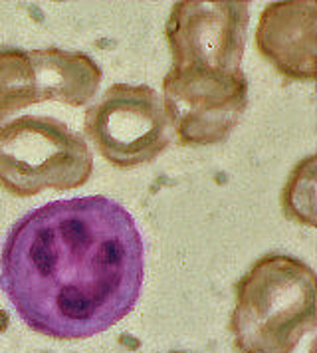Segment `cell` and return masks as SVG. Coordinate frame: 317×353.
Here are the masks:
<instances>
[{
    "label": "cell",
    "instance_id": "cell-1",
    "mask_svg": "<svg viewBox=\"0 0 317 353\" xmlns=\"http://www.w3.org/2000/svg\"><path fill=\"white\" fill-rule=\"evenodd\" d=\"M143 278L135 219L101 194L30 210L0 252V290L30 330L58 341L90 339L127 318Z\"/></svg>",
    "mask_w": 317,
    "mask_h": 353
},
{
    "label": "cell",
    "instance_id": "cell-3",
    "mask_svg": "<svg viewBox=\"0 0 317 353\" xmlns=\"http://www.w3.org/2000/svg\"><path fill=\"white\" fill-rule=\"evenodd\" d=\"M92 173V149L60 119L22 115L0 128V187L14 196L72 191Z\"/></svg>",
    "mask_w": 317,
    "mask_h": 353
},
{
    "label": "cell",
    "instance_id": "cell-11",
    "mask_svg": "<svg viewBox=\"0 0 317 353\" xmlns=\"http://www.w3.org/2000/svg\"><path fill=\"white\" fill-rule=\"evenodd\" d=\"M171 353H185V352H171Z\"/></svg>",
    "mask_w": 317,
    "mask_h": 353
},
{
    "label": "cell",
    "instance_id": "cell-6",
    "mask_svg": "<svg viewBox=\"0 0 317 353\" xmlns=\"http://www.w3.org/2000/svg\"><path fill=\"white\" fill-rule=\"evenodd\" d=\"M163 103L176 141L185 147L222 143L248 108L244 72L210 74L169 70L163 78Z\"/></svg>",
    "mask_w": 317,
    "mask_h": 353
},
{
    "label": "cell",
    "instance_id": "cell-2",
    "mask_svg": "<svg viewBox=\"0 0 317 353\" xmlns=\"http://www.w3.org/2000/svg\"><path fill=\"white\" fill-rule=\"evenodd\" d=\"M316 327V272L303 260L268 254L238 280L230 334L238 353H292Z\"/></svg>",
    "mask_w": 317,
    "mask_h": 353
},
{
    "label": "cell",
    "instance_id": "cell-4",
    "mask_svg": "<svg viewBox=\"0 0 317 353\" xmlns=\"http://www.w3.org/2000/svg\"><path fill=\"white\" fill-rule=\"evenodd\" d=\"M85 135L119 169L155 161L173 141L163 97L145 83H113L85 112Z\"/></svg>",
    "mask_w": 317,
    "mask_h": 353
},
{
    "label": "cell",
    "instance_id": "cell-5",
    "mask_svg": "<svg viewBox=\"0 0 317 353\" xmlns=\"http://www.w3.org/2000/svg\"><path fill=\"white\" fill-rule=\"evenodd\" d=\"M248 2L183 0L174 2L167 20L171 70L238 74L250 22Z\"/></svg>",
    "mask_w": 317,
    "mask_h": 353
},
{
    "label": "cell",
    "instance_id": "cell-7",
    "mask_svg": "<svg viewBox=\"0 0 317 353\" xmlns=\"http://www.w3.org/2000/svg\"><path fill=\"white\" fill-rule=\"evenodd\" d=\"M316 36V0L272 2L258 18L256 48L284 78L314 81L317 74Z\"/></svg>",
    "mask_w": 317,
    "mask_h": 353
},
{
    "label": "cell",
    "instance_id": "cell-8",
    "mask_svg": "<svg viewBox=\"0 0 317 353\" xmlns=\"http://www.w3.org/2000/svg\"><path fill=\"white\" fill-rule=\"evenodd\" d=\"M40 101H58L72 108L85 105L101 83V68L83 52L60 48L30 50Z\"/></svg>",
    "mask_w": 317,
    "mask_h": 353
},
{
    "label": "cell",
    "instance_id": "cell-10",
    "mask_svg": "<svg viewBox=\"0 0 317 353\" xmlns=\"http://www.w3.org/2000/svg\"><path fill=\"white\" fill-rule=\"evenodd\" d=\"M282 209L298 225L316 226V155L300 161L289 173L282 191Z\"/></svg>",
    "mask_w": 317,
    "mask_h": 353
},
{
    "label": "cell",
    "instance_id": "cell-9",
    "mask_svg": "<svg viewBox=\"0 0 317 353\" xmlns=\"http://www.w3.org/2000/svg\"><path fill=\"white\" fill-rule=\"evenodd\" d=\"M40 103L30 54L20 48L0 50V119Z\"/></svg>",
    "mask_w": 317,
    "mask_h": 353
}]
</instances>
